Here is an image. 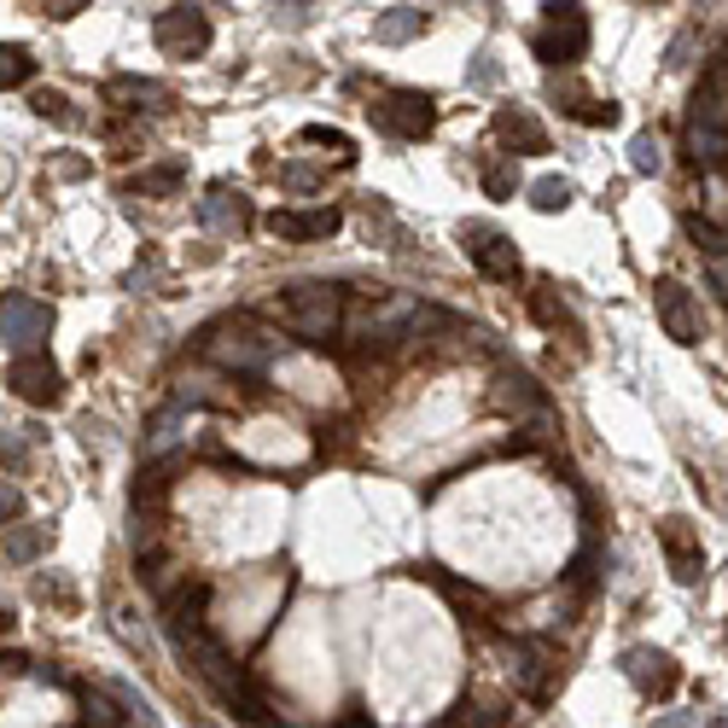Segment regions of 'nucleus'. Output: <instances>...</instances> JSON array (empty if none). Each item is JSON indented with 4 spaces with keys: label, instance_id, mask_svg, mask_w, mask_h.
<instances>
[{
    "label": "nucleus",
    "instance_id": "1",
    "mask_svg": "<svg viewBox=\"0 0 728 728\" xmlns=\"http://www.w3.org/2000/svg\"><path fill=\"white\" fill-rule=\"evenodd\" d=\"M280 350H286L280 338L268 327H257L251 315H222V320H210V327L198 332V355L216 362L222 374H263Z\"/></svg>",
    "mask_w": 728,
    "mask_h": 728
},
{
    "label": "nucleus",
    "instance_id": "2",
    "mask_svg": "<svg viewBox=\"0 0 728 728\" xmlns=\"http://www.w3.org/2000/svg\"><path fill=\"white\" fill-rule=\"evenodd\" d=\"M280 320H286V327H292L298 338H310V344H327V338L344 327V292H338V286H327V280L286 286Z\"/></svg>",
    "mask_w": 728,
    "mask_h": 728
},
{
    "label": "nucleus",
    "instance_id": "3",
    "mask_svg": "<svg viewBox=\"0 0 728 728\" xmlns=\"http://www.w3.org/2000/svg\"><path fill=\"white\" fill-rule=\"evenodd\" d=\"M367 117H374L385 134H397V141H426L437 129V99L420 94V88H391L367 106Z\"/></svg>",
    "mask_w": 728,
    "mask_h": 728
},
{
    "label": "nucleus",
    "instance_id": "4",
    "mask_svg": "<svg viewBox=\"0 0 728 728\" xmlns=\"http://www.w3.org/2000/svg\"><path fill=\"white\" fill-rule=\"evenodd\" d=\"M531 47L542 64H578L589 53V19L583 7H548V19L531 29Z\"/></svg>",
    "mask_w": 728,
    "mask_h": 728
},
{
    "label": "nucleus",
    "instance_id": "5",
    "mask_svg": "<svg viewBox=\"0 0 728 728\" xmlns=\"http://www.w3.org/2000/svg\"><path fill=\"white\" fill-rule=\"evenodd\" d=\"M489 402L507 414V420H519V426H531V437H548L554 432V409H548V397H542V385H531L524 374H496V391H489Z\"/></svg>",
    "mask_w": 728,
    "mask_h": 728
},
{
    "label": "nucleus",
    "instance_id": "6",
    "mask_svg": "<svg viewBox=\"0 0 728 728\" xmlns=\"http://www.w3.org/2000/svg\"><path fill=\"white\" fill-rule=\"evenodd\" d=\"M47 332H53V310H47L41 298H29V292H7V298H0V344H12V350L29 355Z\"/></svg>",
    "mask_w": 728,
    "mask_h": 728
},
{
    "label": "nucleus",
    "instance_id": "7",
    "mask_svg": "<svg viewBox=\"0 0 728 728\" xmlns=\"http://www.w3.org/2000/svg\"><path fill=\"white\" fill-rule=\"evenodd\" d=\"M151 36L169 59H205L210 53V19L198 7H169L158 12V24H151Z\"/></svg>",
    "mask_w": 728,
    "mask_h": 728
},
{
    "label": "nucleus",
    "instance_id": "8",
    "mask_svg": "<svg viewBox=\"0 0 728 728\" xmlns=\"http://www.w3.org/2000/svg\"><path fill=\"white\" fill-rule=\"evenodd\" d=\"M653 310H658V327H665L676 344H700L705 338V310H700V298H693L682 280H658L653 286Z\"/></svg>",
    "mask_w": 728,
    "mask_h": 728
},
{
    "label": "nucleus",
    "instance_id": "9",
    "mask_svg": "<svg viewBox=\"0 0 728 728\" xmlns=\"http://www.w3.org/2000/svg\"><path fill=\"white\" fill-rule=\"evenodd\" d=\"M461 245H466V257L478 263L484 280H519V251H513V240H507L501 228L466 222V228H461Z\"/></svg>",
    "mask_w": 728,
    "mask_h": 728
},
{
    "label": "nucleus",
    "instance_id": "10",
    "mask_svg": "<svg viewBox=\"0 0 728 728\" xmlns=\"http://www.w3.org/2000/svg\"><path fill=\"white\" fill-rule=\"evenodd\" d=\"M7 385H12V397H24V402H36V409H53V402L64 397V379H59V367L47 362L41 350H29L19 355V362L7 367Z\"/></svg>",
    "mask_w": 728,
    "mask_h": 728
},
{
    "label": "nucleus",
    "instance_id": "11",
    "mask_svg": "<svg viewBox=\"0 0 728 728\" xmlns=\"http://www.w3.org/2000/svg\"><path fill=\"white\" fill-rule=\"evenodd\" d=\"M658 548H665L676 583H700L705 578V548H700V536H693L688 519H676V513L658 519Z\"/></svg>",
    "mask_w": 728,
    "mask_h": 728
},
{
    "label": "nucleus",
    "instance_id": "12",
    "mask_svg": "<svg viewBox=\"0 0 728 728\" xmlns=\"http://www.w3.org/2000/svg\"><path fill=\"white\" fill-rule=\"evenodd\" d=\"M623 676H630L641 693H653V700H670L676 682H682V670H676L670 653H658V647H630L623 653Z\"/></svg>",
    "mask_w": 728,
    "mask_h": 728
},
{
    "label": "nucleus",
    "instance_id": "13",
    "mask_svg": "<svg viewBox=\"0 0 728 728\" xmlns=\"http://www.w3.org/2000/svg\"><path fill=\"white\" fill-rule=\"evenodd\" d=\"M344 228V216H338L332 205H315V210H275L268 216V233L275 240H332V233Z\"/></svg>",
    "mask_w": 728,
    "mask_h": 728
},
{
    "label": "nucleus",
    "instance_id": "14",
    "mask_svg": "<svg viewBox=\"0 0 728 728\" xmlns=\"http://www.w3.org/2000/svg\"><path fill=\"white\" fill-rule=\"evenodd\" d=\"M106 99L111 106H123V111H169V94L163 82H151V76H111L106 82Z\"/></svg>",
    "mask_w": 728,
    "mask_h": 728
},
{
    "label": "nucleus",
    "instance_id": "15",
    "mask_svg": "<svg viewBox=\"0 0 728 728\" xmlns=\"http://www.w3.org/2000/svg\"><path fill=\"white\" fill-rule=\"evenodd\" d=\"M198 222H205V228H222V233H228V228H245V222H251V205L228 187V181H216V187L198 198Z\"/></svg>",
    "mask_w": 728,
    "mask_h": 728
},
{
    "label": "nucleus",
    "instance_id": "16",
    "mask_svg": "<svg viewBox=\"0 0 728 728\" xmlns=\"http://www.w3.org/2000/svg\"><path fill=\"white\" fill-rule=\"evenodd\" d=\"M688 158L728 163V117H688Z\"/></svg>",
    "mask_w": 728,
    "mask_h": 728
},
{
    "label": "nucleus",
    "instance_id": "17",
    "mask_svg": "<svg viewBox=\"0 0 728 728\" xmlns=\"http://www.w3.org/2000/svg\"><path fill=\"white\" fill-rule=\"evenodd\" d=\"M420 29H426V12H420V7H391V12H379V19H374V41L379 47H402V41H414Z\"/></svg>",
    "mask_w": 728,
    "mask_h": 728
},
{
    "label": "nucleus",
    "instance_id": "18",
    "mask_svg": "<svg viewBox=\"0 0 728 728\" xmlns=\"http://www.w3.org/2000/svg\"><path fill=\"white\" fill-rule=\"evenodd\" d=\"M496 134L519 151H548V134H542V123L524 117V111H496Z\"/></svg>",
    "mask_w": 728,
    "mask_h": 728
},
{
    "label": "nucleus",
    "instance_id": "19",
    "mask_svg": "<svg viewBox=\"0 0 728 728\" xmlns=\"http://www.w3.org/2000/svg\"><path fill=\"white\" fill-rule=\"evenodd\" d=\"M0 554H7L12 566H29V560H41L47 554V524H19L7 542H0Z\"/></svg>",
    "mask_w": 728,
    "mask_h": 728
},
{
    "label": "nucleus",
    "instance_id": "20",
    "mask_svg": "<svg viewBox=\"0 0 728 728\" xmlns=\"http://www.w3.org/2000/svg\"><path fill=\"white\" fill-rule=\"evenodd\" d=\"M181 420H187V409L181 402H169V409L151 414V426H146V454H163V449H175V437H181Z\"/></svg>",
    "mask_w": 728,
    "mask_h": 728
},
{
    "label": "nucleus",
    "instance_id": "21",
    "mask_svg": "<svg viewBox=\"0 0 728 728\" xmlns=\"http://www.w3.org/2000/svg\"><path fill=\"white\" fill-rule=\"evenodd\" d=\"M76 728H123V711H117V700L106 688H94L88 700H82V711H76Z\"/></svg>",
    "mask_w": 728,
    "mask_h": 728
},
{
    "label": "nucleus",
    "instance_id": "22",
    "mask_svg": "<svg viewBox=\"0 0 728 728\" xmlns=\"http://www.w3.org/2000/svg\"><path fill=\"white\" fill-rule=\"evenodd\" d=\"M531 315L542 320L548 332H560V327H571V310L560 303V292H554L548 280H536V292H531Z\"/></svg>",
    "mask_w": 728,
    "mask_h": 728
},
{
    "label": "nucleus",
    "instance_id": "23",
    "mask_svg": "<svg viewBox=\"0 0 728 728\" xmlns=\"http://www.w3.org/2000/svg\"><path fill=\"white\" fill-rule=\"evenodd\" d=\"M29 76H36V59H29V47L7 41V47H0V88H24Z\"/></svg>",
    "mask_w": 728,
    "mask_h": 728
},
{
    "label": "nucleus",
    "instance_id": "24",
    "mask_svg": "<svg viewBox=\"0 0 728 728\" xmlns=\"http://www.w3.org/2000/svg\"><path fill=\"white\" fill-rule=\"evenodd\" d=\"M181 181H187V169H181V163H158V169H146V175L134 181V193L169 198V193H181Z\"/></svg>",
    "mask_w": 728,
    "mask_h": 728
},
{
    "label": "nucleus",
    "instance_id": "25",
    "mask_svg": "<svg viewBox=\"0 0 728 728\" xmlns=\"http://www.w3.org/2000/svg\"><path fill=\"white\" fill-rule=\"evenodd\" d=\"M571 198H578V193H571V181H566V175H548V181H536V187H531V205H536L542 216L566 210Z\"/></svg>",
    "mask_w": 728,
    "mask_h": 728
},
{
    "label": "nucleus",
    "instance_id": "26",
    "mask_svg": "<svg viewBox=\"0 0 728 728\" xmlns=\"http://www.w3.org/2000/svg\"><path fill=\"white\" fill-rule=\"evenodd\" d=\"M29 106H36V117H47V123H59V129H76L82 117L71 111V99H64L59 88H36V99H29Z\"/></svg>",
    "mask_w": 728,
    "mask_h": 728
},
{
    "label": "nucleus",
    "instance_id": "27",
    "mask_svg": "<svg viewBox=\"0 0 728 728\" xmlns=\"http://www.w3.org/2000/svg\"><path fill=\"white\" fill-rule=\"evenodd\" d=\"M630 169H635V175H658V169H665V146H658V134H635V141H630Z\"/></svg>",
    "mask_w": 728,
    "mask_h": 728
},
{
    "label": "nucleus",
    "instance_id": "28",
    "mask_svg": "<svg viewBox=\"0 0 728 728\" xmlns=\"http://www.w3.org/2000/svg\"><path fill=\"white\" fill-rule=\"evenodd\" d=\"M682 228H688V240L700 245V251H711V257H723V251H728V233L717 222H705V216H688Z\"/></svg>",
    "mask_w": 728,
    "mask_h": 728
},
{
    "label": "nucleus",
    "instance_id": "29",
    "mask_svg": "<svg viewBox=\"0 0 728 728\" xmlns=\"http://www.w3.org/2000/svg\"><path fill=\"white\" fill-rule=\"evenodd\" d=\"M484 193H489V198H513V193H519V163H513V158H507V163H489V169H484Z\"/></svg>",
    "mask_w": 728,
    "mask_h": 728
},
{
    "label": "nucleus",
    "instance_id": "30",
    "mask_svg": "<svg viewBox=\"0 0 728 728\" xmlns=\"http://www.w3.org/2000/svg\"><path fill=\"white\" fill-rule=\"evenodd\" d=\"M29 444H36V432H0V461H7V466H24Z\"/></svg>",
    "mask_w": 728,
    "mask_h": 728
},
{
    "label": "nucleus",
    "instance_id": "31",
    "mask_svg": "<svg viewBox=\"0 0 728 728\" xmlns=\"http://www.w3.org/2000/svg\"><path fill=\"white\" fill-rule=\"evenodd\" d=\"M466 82H472V88H496V82H501V64H496V53H489V47H484L478 59H472Z\"/></svg>",
    "mask_w": 728,
    "mask_h": 728
},
{
    "label": "nucleus",
    "instance_id": "32",
    "mask_svg": "<svg viewBox=\"0 0 728 728\" xmlns=\"http://www.w3.org/2000/svg\"><path fill=\"white\" fill-rule=\"evenodd\" d=\"M303 141H310V146H332L338 158H350V134H338L327 123H310V129H303Z\"/></svg>",
    "mask_w": 728,
    "mask_h": 728
},
{
    "label": "nucleus",
    "instance_id": "33",
    "mask_svg": "<svg viewBox=\"0 0 728 728\" xmlns=\"http://www.w3.org/2000/svg\"><path fill=\"white\" fill-rule=\"evenodd\" d=\"M280 187H292V193H315V187H320V175H315L310 163H286V169H280Z\"/></svg>",
    "mask_w": 728,
    "mask_h": 728
},
{
    "label": "nucleus",
    "instance_id": "34",
    "mask_svg": "<svg viewBox=\"0 0 728 728\" xmlns=\"http://www.w3.org/2000/svg\"><path fill=\"white\" fill-rule=\"evenodd\" d=\"M578 123H589V129H612V123H618V106H612V99H589V106L578 111Z\"/></svg>",
    "mask_w": 728,
    "mask_h": 728
},
{
    "label": "nucleus",
    "instance_id": "35",
    "mask_svg": "<svg viewBox=\"0 0 728 728\" xmlns=\"http://www.w3.org/2000/svg\"><path fill=\"white\" fill-rule=\"evenodd\" d=\"M19 513H24V489L0 478V519H19Z\"/></svg>",
    "mask_w": 728,
    "mask_h": 728
},
{
    "label": "nucleus",
    "instance_id": "36",
    "mask_svg": "<svg viewBox=\"0 0 728 728\" xmlns=\"http://www.w3.org/2000/svg\"><path fill=\"white\" fill-rule=\"evenodd\" d=\"M444 728H489V717H484V711H472V705H461V711H449Z\"/></svg>",
    "mask_w": 728,
    "mask_h": 728
},
{
    "label": "nucleus",
    "instance_id": "37",
    "mask_svg": "<svg viewBox=\"0 0 728 728\" xmlns=\"http://www.w3.org/2000/svg\"><path fill=\"white\" fill-rule=\"evenodd\" d=\"M688 53H693V29H682V36L670 41V71H682V64H693Z\"/></svg>",
    "mask_w": 728,
    "mask_h": 728
},
{
    "label": "nucleus",
    "instance_id": "38",
    "mask_svg": "<svg viewBox=\"0 0 728 728\" xmlns=\"http://www.w3.org/2000/svg\"><path fill=\"white\" fill-rule=\"evenodd\" d=\"M76 12H88V7H82V0H53V7H47V19H76Z\"/></svg>",
    "mask_w": 728,
    "mask_h": 728
},
{
    "label": "nucleus",
    "instance_id": "39",
    "mask_svg": "<svg viewBox=\"0 0 728 728\" xmlns=\"http://www.w3.org/2000/svg\"><path fill=\"white\" fill-rule=\"evenodd\" d=\"M658 728H700V717H688V711H676V717H665Z\"/></svg>",
    "mask_w": 728,
    "mask_h": 728
},
{
    "label": "nucleus",
    "instance_id": "40",
    "mask_svg": "<svg viewBox=\"0 0 728 728\" xmlns=\"http://www.w3.org/2000/svg\"><path fill=\"white\" fill-rule=\"evenodd\" d=\"M0 630H12V612H7V606H0Z\"/></svg>",
    "mask_w": 728,
    "mask_h": 728
},
{
    "label": "nucleus",
    "instance_id": "41",
    "mask_svg": "<svg viewBox=\"0 0 728 728\" xmlns=\"http://www.w3.org/2000/svg\"><path fill=\"white\" fill-rule=\"evenodd\" d=\"M350 728H374V723H350Z\"/></svg>",
    "mask_w": 728,
    "mask_h": 728
}]
</instances>
